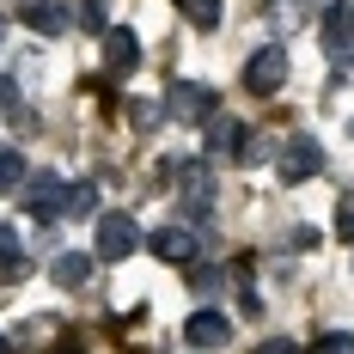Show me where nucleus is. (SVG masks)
I'll list each match as a JSON object with an SVG mask.
<instances>
[{
    "mask_svg": "<svg viewBox=\"0 0 354 354\" xmlns=\"http://www.w3.org/2000/svg\"><path fill=\"white\" fill-rule=\"evenodd\" d=\"M281 183H306V177H318L324 171V147L312 141V135H299V141H287V153H281Z\"/></svg>",
    "mask_w": 354,
    "mask_h": 354,
    "instance_id": "8",
    "label": "nucleus"
},
{
    "mask_svg": "<svg viewBox=\"0 0 354 354\" xmlns=\"http://www.w3.org/2000/svg\"><path fill=\"white\" fill-rule=\"evenodd\" d=\"M19 25L37 37H68L73 31V6H62V0H25L19 6Z\"/></svg>",
    "mask_w": 354,
    "mask_h": 354,
    "instance_id": "5",
    "label": "nucleus"
},
{
    "mask_svg": "<svg viewBox=\"0 0 354 354\" xmlns=\"http://www.w3.org/2000/svg\"><path fill=\"white\" fill-rule=\"evenodd\" d=\"M245 129H239V116H226V110H214L208 116V159H239L245 153Z\"/></svg>",
    "mask_w": 354,
    "mask_h": 354,
    "instance_id": "12",
    "label": "nucleus"
},
{
    "mask_svg": "<svg viewBox=\"0 0 354 354\" xmlns=\"http://www.w3.org/2000/svg\"><path fill=\"white\" fill-rule=\"evenodd\" d=\"M257 354H306L293 336H269V342H257Z\"/></svg>",
    "mask_w": 354,
    "mask_h": 354,
    "instance_id": "21",
    "label": "nucleus"
},
{
    "mask_svg": "<svg viewBox=\"0 0 354 354\" xmlns=\"http://www.w3.org/2000/svg\"><path fill=\"white\" fill-rule=\"evenodd\" d=\"M62 196H68V183H62V171H37V177H25V208H31L37 220L62 214Z\"/></svg>",
    "mask_w": 354,
    "mask_h": 354,
    "instance_id": "10",
    "label": "nucleus"
},
{
    "mask_svg": "<svg viewBox=\"0 0 354 354\" xmlns=\"http://www.w3.org/2000/svg\"><path fill=\"white\" fill-rule=\"evenodd\" d=\"M6 110H19V86H12V80L0 73V116H6Z\"/></svg>",
    "mask_w": 354,
    "mask_h": 354,
    "instance_id": "24",
    "label": "nucleus"
},
{
    "mask_svg": "<svg viewBox=\"0 0 354 354\" xmlns=\"http://www.w3.org/2000/svg\"><path fill=\"white\" fill-rule=\"evenodd\" d=\"M183 342H189V348H226V342H232V324L220 318V312H189V324H183Z\"/></svg>",
    "mask_w": 354,
    "mask_h": 354,
    "instance_id": "11",
    "label": "nucleus"
},
{
    "mask_svg": "<svg viewBox=\"0 0 354 354\" xmlns=\"http://www.w3.org/2000/svg\"><path fill=\"white\" fill-rule=\"evenodd\" d=\"M177 6H183V19H189V25H202V31L220 25V0H177Z\"/></svg>",
    "mask_w": 354,
    "mask_h": 354,
    "instance_id": "17",
    "label": "nucleus"
},
{
    "mask_svg": "<svg viewBox=\"0 0 354 354\" xmlns=\"http://www.w3.org/2000/svg\"><path fill=\"white\" fill-rule=\"evenodd\" d=\"M0 43H6V19H0Z\"/></svg>",
    "mask_w": 354,
    "mask_h": 354,
    "instance_id": "26",
    "label": "nucleus"
},
{
    "mask_svg": "<svg viewBox=\"0 0 354 354\" xmlns=\"http://www.w3.org/2000/svg\"><path fill=\"white\" fill-rule=\"evenodd\" d=\"M55 354H86V348H80V342H62V348H55Z\"/></svg>",
    "mask_w": 354,
    "mask_h": 354,
    "instance_id": "25",
    "label": "nucleus"
},
{
    "mask_svg": "<svg viewBox=\"0 0 354 354\" xmlns=\"http://www.w3.org/2000/svg\"><path fill=\"white\" fill-rule=\"evenodd\" d=\"M269 25H275V31H299V25H306V12H299V0H275V12H269Z\"/></svg>",
    "mask_w": 354,
    "mask_h": 354,
    "instance_id": "18",
    "label": "nucleus"
},
{
    "mask_svg": "<svg viewBox=\"0 0 354 354\" xmlns=\"http://www.w3.org/2000/svg\"><path fill=\"white\" fill-rule=\"evenodd\" d=\"M62 214H73V220H92L98 214V183H68V196H62Z\"/></svg>",
    "mask_w": 354,
    "mask_h": 354,
    "instance_id": "14",
    "label": "nucleus"
},
{
    "mask_svg": "<svg viewBox=\"0 0 354 354\" xmlns=\"http://www.w3.org/2000/svg\"><path fill=\"white\" fill-rule=\"evenodd\" d=\"M165 177L177 183V196H183L189 214H208V202H214V165L208 159H171Z\"/></svg>",
    "mask_w": 354,
    "mask_h": 354,
    "instance_id": "1",
    "label": "nucleus"
},
{
    "mask_svg": "<svg viewBox=\"0 0 354 354\" xmlns=\"http://www.w3.org/2000/svg\"><path fill=\"white\" fill-rule=\"evenodd\" d=\"M25 177H31L25 153H19V147H0V196H12V189H19Z\"/></svg>",
    "mask_w": 354,
    "mask_h": 354,
    "instance_id": "16",
    "label": "nucleus"
},
{
    "mask_svg": "<svg viewBox=\"0 0 354 354\" xmlns=\"http://www.w3.org/2000/svg\"><path fill=\"white\" fill-rule=\"evenodd\" d=\"M129 110H135V116H129L135 129H153V110H159V104H153V98H135V104H129Z\"/></svg>",
    "mask_w": 354,
    "mask_h": 354,
    "instance_id": "23",
    "label": "nucleus"
},
{
    "mask_svg": "<svg viewBox=\"0 0 354 354\" xmlns=\"http://www.w3.org/2000/svg\"><path fill=\"white\" fill-rule=\"evenodd\" d=\"M318 37H324L330 55H348V49H354V0H324Z\"/></svg>",
    "mask_w": 354,
    "mask_h": 354,
    "instance_id": "4",
    "label": "nucleus"
},
{
    "mask_svg": "<svg viewBox=\"0 0 354 354\" xmlns=\"http://www.w3.org/2000/svg\"><path fill=\"white\" fill-rule=\"evenodd\" d=\"M0 275H6V281L25 275V245H19V232H12L6 220H0Z\"/></svg>",
    "mask_w": 354,
    "mask_h": 354,
    "instance_id": "15",
    "label": "nucleus"
},
{
    "mask_svg": "<svg viewBox=\"0 0 354 354\" xmlns=\"http://www.w3.org/2000/svg\"><path fill=\"white\" fill-rule=\"evenodd\" d=\"M336 239H342V245H354V196H342V202H336Z\"/></svg>",
    "mask_w": 354,
    "mask_h": 354,
    "instance_id": "19",
    "label": "nucleus"
},
{
    "mask_svg": "<svg viewBox=\"0 0 354 354\" xmlns=\"http://www.w3.org/2000/svg\"><path fill=\"white\" fill-rule=\"evenodd\" d=\"M281 86H287V55H281V43L250 49V62H245V92L269 98V92H281Z\"/></svg>",
    "mask_w": 354,
    "mask_h": 354,
    "instance_id": "2",
    "label": "nucleus"
},
{
    "mask_svg": "<svg viewBox=\"0 0 354 354\" xmlns=\"http://www.w3.org/2000/svg\"><path fill=\"white\" fill-rule=\"evenodd\" d=\"M0 354H6V336H0Z\"/></svg>",
    "mask_w": 354,
    "mask_h": 354,
    "instance_id": "27",
    "label": "nucleus"
},
{
    "mask_svg": "<svg viewBox=\"0 0 354 354\" xmlns=\"http://www.w3.org/2000/svg\"><path fill=\"white\" fill-rule=\"evenodd\" d=\"M214 92L202 86V80H171V92H165V116H177V122H208L214 116Z\"/></svg>",
    "mask_w": 354,
    "mask_h": 354,
    "instance_id": "3",
    "label": "nucleus"
},
{
    "mask_svg": "<svg viewBox=\"0 0 354 354\" xmlns=\"http://www.w3.org/2000/svg\"><path fill=\"white\" fill-rule=\"evenodd\" d=\"M49 281L55 287H86L92 281V257H86V250H62V257L49 263Z\"/></svg>",
    "mask_w": 354,
    "mask_h": 354,
    "instance_id": "13",
    "label": "nucleus"
},
{
    "mask_svg": "<svg viewBox=\"0 0 354 354\" xmlns=\"http://www.w3.org/2000/svg\"><path fill=\"white\" fill-rule=\"evenodd\" d=\"M147 245H153L159 263H171V269H189V263L202 257V245H196V232H189V226H159Z\"/></svg>",
    "mask_w": 354,
    "mask_h": 354,
    "instance_id": "7",
    "label": "nucleus"
},
{
    "mask_svg": "<svg viewBox=\"0 0 354 354\" xmlns=\"http://www.w3.org/2000/svg\"><path fill=\"white\" fill-rule=\"evenodd\" d=\"M135 245H141V232H135L129 214H104V220H98V257H104V263L135 257Z\"/></svg>",
    "mask_w": 354,
    "mask_h": 354,
    "instance_id": "6",
    "label": "nucleus"
},
{
    "mask_svg": "<svg viewBox=\"0 0 354 354\" xmlns=\"http://www.w3.org/2000/svg\"><path fill=\"white\" fill-rule=\"evenodd\" d=\"M98 43H104V68L110 73H135L141 68V37L129 31V25H110Z\"/></svg>",
    "mask_w": 354,
    "mask_h": 354,
    "instance_id": "9",
    "label": "nucleus"
},
{
    "mask_svg": "<svg viewBox=\"0 0 354 354\" xmlns=\"http://www.w3.org/2000/svg\"><path fill=\"white\" fill-rule=\"evenodd\" d=\"M80 25H86V31H98V37H104V31H110L104 6H80Z\"/></svg>",
    "mask_w": 354,
    "mask_h": 354,
    "instance_id": "22",
    "label": "nucleus"
},
{
    "mask_svg": "<svg viewBox=\"0 0 354 354\" xmlns=\"http://www.w3.org/2000/svg\"><path fill=\"white\" fill-rule=\"evenodd\" d=\"M312 354H354V336L348 330H330V336H318V348Z\"/></svg>",
    "mask_w": 354,
    "mask_h": 354,
    "instance_id": "20",
    "label": "nucleus"
}]
</instances>
